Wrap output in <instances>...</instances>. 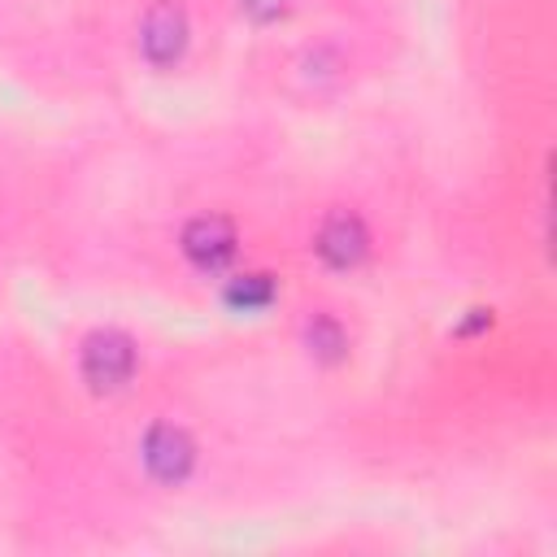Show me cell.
Returning <instances> with one entry per match:
<instances>
[{"label": "cell", "instance_id": "6da1fadb", "mask_svg": "<svg viewBox=\"0 0 557 557\" xmlns=\"http://www.w3.org/2000/svg\"><path fill=\"white\" fill-rule=\"evenodd\" d=\"M135 370V344L122 331H96L83 339V379L96 392H117Z\"/></svg>", "mask_w": 557, "mask_h": 557}, {"label": "cell", "instance_id": "7a4b0ae2", "mask_svg": "<svg viewBox=\"0 0 557 557\" xmlns=\"http://www.w3.org/2000/svg\"><path fill=\"white\" fill-rule=\"evenodd\" d=\"M191 461H196V444L187 440L183 426L161 422V426H152V431L144 435V466H148L161 483H183V479L191 474Z\"/></svg>", "mask_w": 557, "mask_h": 557}, {"label": "cell", "instance_id": "3957f363", "mask_svg": "<svg viewBox=\"0 0 557 557\" xmlns=\"http://www.w3.org/2000/svg\"><path fill=\"white\" fill-rule=\"evenodd\" d=\"M139 48L152 65H170L183 57L187 48V17L178 4H157L148 17H144V30H139Z\"/></svg>", "mask_w": 557, "mask_h": 557}, {"label": "cell", "instance_id": "277c9868", "mask_svg": "<svg viewBox=\"0 0 557 557\" xmlns=\"http://www.w3.org/2000/svg\"><path fill=\"white\" fill-rule=\"evenodd\" d=\"M183 252H187V261L200 265V270L226 265L231 252H235V231H231V222L218 218V213L187 222V231H183Z\"/></svg>", "mask_w": 557, "mask_h": 557}, {"label": "cell", "instance_id": "5b68a950", "mask_svg": "<svg viewBox=\"0 0 557 557\" xmlns=\"http://www.w3.org/2000/svg\"><path fill=\"white\" fill-rule=\"evenodd\" d=\"M366 248H370V235H366V226H361L357 213H335L318 231V252L335 270H352L366 257Z\"/></svg>", "mask_w": 557, "mask_h": 557}, {"label": "cell", "instance_id": "8992f818", "mask_svg": "<svg viewBox=\"0 0 557 557\" xmlns=\"http://www.w3.org/2000/svg\"><path fill=\"white\" fill-rule=\"evenodd\" d=\"M270 296H274L270 274H244V278H235V283L226 287V300H231L235 309H261V305H270Z\"/></svg>", "mask_w": 557, "mask_h": 557}, {"label": "cell", "instance_id": "52a82bcc", "mask_svg": "<svg viewBox=\"0 0 557 557\" xmlns=\"http://www.w3.org/2000/svg\"><path fill=\"white\" fill-rule=\"evenodd\" d=\"M309 352L335 361V357L344 352V331H339L331 318H313V322H309Z\"/></svg>", "mask_w": 557, "mask_h": 557}, {"label": "cell", "instance_id": "ba28073f", "mask_svg": "<svg viewBox=\"0 0 557 557\" xmlns=\"http://www.w3.org/2000/svg\"><path fill=\"white\" fill-rule=\"evenodd\" d=\"M257 22H270V17H278L283 9H287V0H239Z\"/></svg>", "mask_w": 557, "mask_h": 557}]
</instances>
